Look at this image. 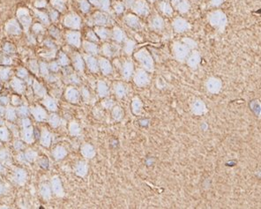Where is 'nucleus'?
Returning a JSON list of instances; mask_svg holds the SVG:
<instances>
[{"mask_svg":"<svg viewBox=\"0 0 261 209\" xmlns=\"http://www.w3.org/2000/svg\"><path fill=\"white\" fill-rule=\"evenodd\" d=\"M71 39H72V42H76V43H78V41H79V39H78V37H77L76 35H72Z\"/></svg>","mask_w":261,"mask_h":209,"instance_id":"nucleus-35","label":"nucleus"},{"mask_svg":"<svg viewBox=\"0 0 261 209\" xmlns=\"http://www.w3.org/2000/svg\"><path fill=\"white\" fill-rule=\"evenodd\" d=\"M250 109L255 113L257 116L260 115V102H259V100H254L250 103Z\"/></svg>","mask_w":261,"mask_h":209,"instance_id":"nucleus-21","label":"nucleus"},{"mask_svg":"<svg viewBox=\"0 0 261 209\" xmlns=\"http://www.w3.org/2000/svg\"><path fill=\"white\" fill-rule=\"evenodd\" d=\"M67 97L71 102H77L79 99V94L73 88H71L67 93Z\"/></svg>","mask_w":261,"mask_h":209,"instance_id":"nucleus-24","label":"nucleus"},{"mask_svg":"<svg viewBox=\"0 0 261 209\" xmlns=\"http://www.w3.org/2000/svg\"><path fill=\"white\" fill-rule=\"evenodd\" d=\"M206 87L210 94L216 95L221 90L222 87V81H221L219 78L216 77H211L209 78L207 82H206Z\"/></svg>","mask_w":261,"mask_h":209,"instance_id":"nucleus-6","label":"nucleus"},{"mask_svg":"<svg viewBox=\"0 0 261 209\" xmlns=\"http://www.w3.org/2000/svg\"><path fill=\"white\" fill-rule=\"evenodd\" d=\"M78 131H79L78 125H77V124H74V125L72 127V132L73 133H77V132H78Z\"/></svg>","mask_w":261,"mask_h":209,"instance_id":"nucleus-33","label":"nucleus"},{"mask_svg":"<svg viewBox=\"0 0 261 209\" xmlns=\"http://www.w3.org/2000/svg\"><path fill=\"white\" fill-rule=\"evenodd\" d=\"M149 27L155 31H161L164 28V21L159 15H155L150 20Z\"/></svg>","mask_w":261,"mask_h":209,"instance_id":"nucleus-12","label":"nucleus"},{"mask_svg":"<svg viewBox=\"0 0 261 209\" xmlns=\"http://www.w3.org/2000/svg\"><path fill=\"white\" fill-rule=\"evenodd\" d=\"M191 5L188 0H181L176 5V9L180 13H186L190 10Z\"/></svg>","mask_w":261,"mask_h":209,"instance_id":"nucleus-15","label":"nucleus"},{"mask_svg":"<svg viewBox=\"0 0 261 209\" xmlns=\"http://www.w3.org/2000/svg\"><path fill=\"white\" fill-rule=\"evenodd\" d=\"M134 58L136 59L141 67L148 72H153L155 70V62L152 55L146 48L140 49L134 53Z\"/></svg>","mask_w":261,"mask_h":209,"instance_id":"nucleus-1","label":"nucleus"},{"mask_svg":"<svg viewBox=\"0 0 261 209\" xmlns=\"http://www.w3.org/2000/svg\"><path fill=\"white\" fill-rule=\"evenodd\" d=\"M134 83L139 87H144L150 83L148 72L144 69H138L133 76Z\"/></svg>","mask_w":261,"mask_h":209,"instance_id":"nucleus-5","label":"nucleus"},{"mask_svg":"<svg viewBox=\"0 0 261 209\" xmlns=\"http://www.w3.org/2000/svg\"><path fill=\"white\" fill-rule=\"evenodd\" d=\"M134 49H135V42L133 40H128L124 44V52L127 55H132L133 53Z\"/></svg>","mask_w":261,"mask_h":209,"instance_id":"nucleus-20","label":"nucleus"},{"mask_svg":"<svg viewBox=\"0 0 261 209\" xmlns=\"http://www.w3.org/2000/svg\"><path fill=\"white\" fill-rule=\"evenodd\" d=\"M124 22L126 23L128 27H130L131 28H133L136 30H139L141 28L140 21L138 18V15H136V14H132V13L127 14L124 17Z\"/></svg>","mask_w":261,"mask_h":209,"instance_id":"nucleus-11","label":"nucleus"},{"mask_svg":"<svg viewBox=\"0 0 261 209\" xmlns=\"http://www.w3.org/2000/svg\"><path fill=\"white\" fill-rule=\"evenodd\" d=\"M115 9H116V12H117V13H122L124 10V6L121 3H118V4H117Z\"/></svg>","mask_w":261,"mask_h":209,"instance_id":"nucleus-28","label":"nucleus"},{"mask_svg":"<svg viewBox=\"0 0 261 209\" xmlns=\"http://www.w3.org/2000/svg\"><path fill=\"white\" fill-rule=\"evenodd\" d=\"M207 21L209 24L220 32H223L227 27L228 19L222 11H213L207 14Z\"/></svg>","mask_w":261,"mask_h":209,"instance_id":"nucleus-2","label":"nucleus"},{"mask_svg":"<svg viewBox=\"0 0 261 209\" xmlns=\"http://www.w3.org/2000/svg\"><path fill=\"white\" fill-rule=\"evenodd\" d=\"M97 21L99 22L100 24H103V23H105V22H106V18H105L104 16H102V15H100V16L98 17Z\"/></svg>","mask_w":261,"mask_h":209,"instance_id":"nucleus-30","label":"nucleus"},{"mask_svg":"<svg viewBox=\"0 0 261 209\" xmlns=\"http://www.w3.org/2000/svg\"><path fill=\"white\" fill-rule=\"evenodd\" d=\"M82 153L83 155L87 157V158H92L94 155H95V151H94V148L89 145H86L83 149H82Z\"/></svg>","mask_w":261,"mask_h":209,"instance_id":"nucleus-22","label":"nucleus"},{"mask_svg":"<svg viewBox=\"0 0 261 209\" xmlns=\"http://www.w3.org/2000/svg\"><path fill=\"white\" fill-rule=\"evenodd\" d=\"M112 116H113V118H114L115 120L120 121L123 118V117H124V111H123V109L119 106H116L113 109Z\"/></svg>","mask_w":261,"mask_h":209,"instance_id":"nucleus-19","label":"nucleus"},{"mask_svg":"<svg viewBox=\"0 0 261 209\" xmlns=\"http://www.w3.org/2000/svg\"><path fill=\"white\" fill-rule=\"evenodd\" d=\"M158 8L166 16H171L173 14V7L168 1H160L158 3Z\"/></svg>","mask_w":261,"mask_h":209,"instance_id":"nucleus-14","label":"nucleus"},{"mask_svg":"<svg viewBox=\"0 0 261 209\" xmlns=\"http://www.w3.org/2000/svg\"><path fill=\"white\" fill-rule=\"evenodd\" d=\"M131 107H132V111H133L134 115L139 116V115L141 114L142 110H143V102L140 100L139 97H134L133 99L132 104H131Z\"/></svg>","mask_w":261,"mask_h":209,"instance_id":"nucleus-13","label":"nucleus"},{"mask_svg":"<svg viewBox=\"0 0 261 209\" xmlns=\"http://www.w3.org/2000/svg\"><path fill=\"white\" fill-rule=\"evenodd\" d=\"M200 61H201V56L197 50H193L192 52H190L186 58L187 64L192 69H197L198 66L200 64Z\"/></svg>","mask_w":261,"mask_h":209,"instance_id":"nucleus-8","label":"nucleus"},{"mask_svg":"<svg viewBox=\"0 0 261 209\" xmlns=\"http://www.w3.org/2000/svg\"><path fill=\"white\" fill-rule=\"evenodd\" d=\"M102 30H103V31L100 33V35H101V36H102V37L105 38L107 36V31L105 30V29H102Z\"/></svg>","mask_w":261,"mask_h":209,"instance_id":"nucleus-34","label":"nucleus"},{"mask_svg":"<svg viewBox=\"0 0 261 209\" xmlns=\"http://www.w3.org/2000/svg\"><path fill=\"white\" fill-rule=\"evenodd\" d=\"M172 50L176 60L181 63H184L186 60L187 57L191 52V49L184 43H180V42H176L173 43Z\"/></svg>","mask_w":261,"mask_h":209,"instance_id":"nucleus-3","label":"nucleus"},{"mask_svg":"<svg viewBox=\"0 0 261 209\" xmlns=\"http://www.w3.org/2000/svg\"><path fill=\"white\" fill-rule=\"evenodd\" d=\"M87 49L89 50V51H96V46L95 45H93V44H89L88 46H87Z\"/></svg>","mask_w":261,"mask_h":209,"instance_id":"nucleus-31","label":"nucleus"},{"mask_svg":"<svg viewBox=\"0 0 261 209\" xmlns=\"http://www.w3.org/2000/svg\"><path fill=\"white\" fill-rule=\"evenodd\" d=\"M223 1L224 0H210V3L214 7H218L223 3Z\"/></svg>","mask_w":261,"mask_h":209,"instance_id":"nucleus-29","label":"nucleus"},{"mask_svg":"<svg viewBox=\"0 0 261 209\" xmlns=\"http://www.w3.org/2000/svg\"><path fill=\"white\" fill-rule=\"evenodd\" d=\"M114 88H115L116 95L118 98H123V97L125 96V95H126V87H125V86L123 84L122 82H117L115 84Z\"/></svg>","mask_w":261,"mask_h":209,"instance_id":"nucleus-16","label":"nucleus"},{"mask_svg":"<svg viewBox=\"0 0 261 209\" xmlns=\"http://www.w3.org/2000/svg\"><path fill=\"white\" fill-rule=\"evenodd\" d=\"M207 106L206 103L201 99H197L192 104V111L196 116H202L207 112Z\"/></svg>","mask_w":261,"mask_h":209,"instance_id":"nucleus-9","label":"nucleus"},{"mask_svg":"<svg viewBox=\"0 0 261 209\" xmlns=\"http://www.w3.org/2000/svg\"><path fill=\"white\" fill-rule=\"evenodd\" d=\"M108 86L104 82H99L98 84V93L101 96H106L108 95Z\"/></svg>","mask_w":261,"mask_h":209,"instance_id":"nucleus-23","label":"nucleus"},{"mask_svg":"<svg viewBox=\"0 0 261 209\" xmlns=\"http://www.w3.org/2000/svg\"><path fill=\"white\" fill-rule=\"evenodd\" d=\"M182 43H184V44L187 45V46H188L190 49H196L198 47L197 43H196L194 40H192V38H189V37L184 38V39L182 40Z\"/></svg>","mask_w":261,"mask_h":209,"instance_id":"nucleus-25","label":"nucleus"},{"mask_svg":"<svg viewBox=\"0 0 261 209\" xmlns=\"http://www.w3.org/2000/svg\"><path fill=\"white\" fill-rule=\"evenodd\" d=\"M181 0H171V2H172V4L174 5V6H176V4L178 3V2H180Z\"/></svg>","mask_w":261,"mask_h":209,"instance_id":"nucleus-36","label":"nucleus"},{"mask_svg":"<svg viewBox=\"0 0 261 209\" xmlns=\"http://www.w3.org/2000/svg\"><path fill=\"white\" fill-rule=\"evenodd\" d=\"M149 1H151V2H154V1H155V0H149Z\"/></svg>","mask_w":261,"mask_h":209,"instance_id":"nucleus-37","label":"nucleus"},{"mask_svg":"<svg viewBox=\"0 0 261 209\" xmlns=\"http://www.w3.org/2000/svg\"><path fill=\"white\" fill-rule=\"evenodd\" d=\"M121 72H122L123 78H124L125 81H129L134 72L133 63L131 60H126V61L122 64Z\"/></svg>","mask_w":261,"mask_h":209,"instance_id":"nucleus-10","label":"nucleus"},{"mask_svg":"<svg viewBox=\"0 0 261 209\" xmlns=\"http://www.w3.org/2000/svg\"><path fill=\"white\" fill-rule=\"evenodd\" d=\"M172 27L176 33H184L191 29V24L184 18L177 17L172 21Z\"/></svg>","mask_w":261,"mask_h":209,"instance_id":"nucleus-7","label":"nucleus"},{"mask_svg":"<svg viewBox=\"0 0 261 209\" xmlns=\"http://www.w3.org/2000/svg\"><path fill=\"white\" fill-rule=\"evenodd\" d=\"M100 65H101V69L102 71V72L104 74H110L112 72V66L110 63L106 60V59H102L100 62Z\"/></svg>","mask_w":261,"mask_h":209,"instance_id":"nucleus-18","label":"nucleus"},{"mask_svg":"<svg viewBox=\"0 0 261 209\" xmlns=\"http://www.w3.org/2000/svg\"><path fill=\"white\" fill-rule=\"evenodd\" d=\"M86 172V166L85 163L83 162H80V164L78 165L77 167V173L80 175V176H84Z\"/></svg>","mask_w":261,"mask_h":209,"instance_id":"nucleus-26","label":"nucleus"},{"mask_svg":"<svg viewBox=\"0 0 261 209\" xmlns=\"http://www.w3.org/2000/svg\"><path fill=\"white\" fill-rule=\"evenodd\" d=\"M113 104H114V103H113V102H112L111 100H107L106 105H105V106H106V108H111L112 106H113Z\"/></svg>","mask_w":261,"mask_h":209,"instance_id":"nucleus-32","label":"nucleus"},{"mask_svg":"<svg viewBox=\"0 0 261 209\" xmlns=\"http://www.w3.org/2000/svg\"><path fill=\"white\" fill-rule=\"evenodd\" d=\"M87 64L89 65V68H90L92 71L96 72V71L98 70V67H97V64H96V60H95L94 58H89L87 59Z\"/></svg>","mask_w":261,"mask_h":209,"instance_id":"nucleus-27","label":"nucleus"},{"mask_svg":"<svg viewBox=\"0 0 261 209\" xmlns=\"http://www.w3.org/2000/svg\"><path fill=\"white\" fill-rule=\"evenodd\" d=\"M113 37L114 39L118 42V43H122L125 40V34L123 32V30L119 27H115L114 32H113Z\"/></svg>","mask_w":261,"mask_h":209,"instance_id":"nucleus-17","label":"nucleus"},{"mask_svg":"<svg viewBox=\"0 0 261 209\" xmlns=\"http://www.w3.org/2000/svg\"><path fill=\"white\" fill-rule=\"evenodd\" d=\"M131 7L136 15L147 16L149 14V6L146 0H134Z\"/></svg>","mask_w":261,"mask_h":209,"instance_id":"nucleus-4","label":"nucleus"}]
</instances>
